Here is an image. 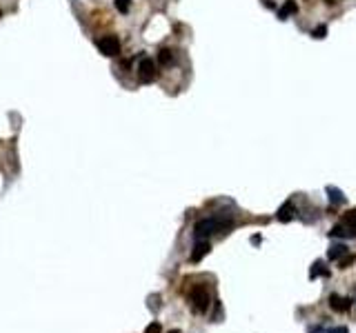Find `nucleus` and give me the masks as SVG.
Returning a JSON list of instances; mask_svg holds the SVG:
<instances>
[{
  "label": "nucleus",
  "instance_id": "f257e3e1",
  "mask_svg": "<svg viewBox=\"0 0 356 333\" xmlns=\"http://www.w3.org/2000/svg\"><path fill=\"white\" fill-rule=\"evenodd\" d=\"M230 227H232V220H227V218H205V220H198L196 222V227H194L196 240L212 236V233L227 231Z\"/></svg>",
  "mask_w": 356,
  "mask_h": 333
},
{
  "label": "nucleus",
  "instance_id": "f03ea898",
  "mask_svg": "<svg viewBox=\"0 0 356 333\" xmlns=\"http://www.w3.org/2000/svg\"><path fill=\"white\" fill-rule=\"evenodd\" d=\"M190 302L196 313H205L207 307H210V293H207V289L202 285H196L190 293Z\"/></svg>",
  "mask_w": 356,
  "mask_h": 333
},
{
  "label": "nucleus",
  "instance_id": "7ed1b4c3",
  "mask_svg": "<svg viewBox=\"0 0 356 333\" xmlns=\"http://www.w3.org/2000/svg\"><path fill=\"white\" fill-rule=\"evenodd\" d=\"M96 47H98V51H100L102 56H107V58H116L118 53H120V40H118V36H102V38H98Z\"/></svg>",
  "mask_w": 356,
  "mask_h": 333
},
{
  "label": "nucleus",
  "instance_id": "20e7f679",
  "mask_svg": "<svg viewBox=\"0 0 356 333\" xmlns=\"http://www.w3.org/2000/svg\"><path fill=\"white\" fill-rule=\"evenodd\" d=\"M156 76H158L156 62L150 60V58H142L140 64H138V80H140L142 84H150V82L156 80Z\"/></svg>",
  "mask_w": 356,
  "mask_h": 333
},
{
  "label": "nucleus",
  "instance_id": "39448f33",
  "mask_svg": "<svg viewBox=\"0 0 356 333\" xmlns=\"http://www.w3.org/2000/svg\"><path fill=\"white\" fill-rule=\"evenodd\" d=\"M276 218H278L280 222H290V220H294L296 218V207H294V202H283V207L276 211Z\"/></svg>",
  "mask_w": 356,
  "mask_h": 333
},
{
  "label": "nucleus",
  "instance_id": "423d86ee",
  "mask_svg": "<svg viewBox=\"0 0 356 333\" xmlns=\"http://www.w3.org/2000/svg\"><path fill=\"white\" fill-rule=\"evenodd\" d=\"M330 307H332L334 311H348L350 307H352V300L350 298H340V296H336V293H332L330 296Z\"/></svg>",
  "mask_w": 356,
  "mask_h": 333
},
{
  "label": "nucleus",
  "instance_id": "0eeeda50",
  "mask_svg": "<svg viewBox=\"0 0 356 333\" xmlns=\"http://www.w3.org/2000/svg\"><path fill=\"white\" fill-rule=\"evenodd\" d=\"M210 251H212V245H210V242H205V240L200 242V240H198V245L194 247V253H192V262H200Z\"/></svg>",
  "mask_w": 356,
  "mask_h": 333
},
{
  "label": "nucleus",
  "instance_id": "6e6552de",
  "mask_svg": "<svg viewBox=\"0 0 356 333\" xmlns=\"http://www.w3.org/2000/svg\"><path fill=\"white\" fill-rule=\"evenodd\" d=\"M294 13H298V4H296V0H288V2L278 9V18H280V20H288V18L294 16Z\"/></svg>",
  "mask_w": 356,
  "mask_h": 333
},
{
  "label": "nucleus",
  "instance_id": "1a4fd4ad",
  "mask_svg": "<svg viewBox=\"0 0 356 333\" xmlns=\"http://www.w3.org/2000/svg\"><path fill=\"white\" fill-rule=\"evenodd\" d=\"M348 253H350L348 245H345V242H338V245H332V247H330L328 258H330V260H340V258L348 256Z\"/></svg>",
  "mask_w": 356,
  "mask_h": 333
},
{
  "label": "nucleus",
  "instance_id": "9d476101",
  "mask_svg": "<svg viewBox=\"0 0 356 333\" xmlns=\"http://www.w3.org/2000/svg\"><path fill=\"white\" fill-rule=\"evenodd\" d=\"M340 225H345V227H348V229L356 236V209H350V211L345 213V216H343V222H340Z\"/></svg>",
  "mask_w": 356,
  "mask_h": 333
},
{
  "label": "nucleus",
  "instance_id": "9b49d317",
  "mask_svg": "<svg viewBox=\"0 0 356 333\" xmlns=\"http://www.w3.org/2000/svg\"><path fill=\"white\" fill-rule=\"evenodd\" d=\"M325 191L330 193V200H332V205H343V202H345V196H343V191H340V189H336V187L330 185Z\"/></svg>",
  "mask_w": 356,
  "mask_h": 333
},
{
  "label": "nucleus",
  "instance_id": "f8f14e48",
  "mask_svg": "<svg viewBox=\"0 0 356 333\" xmlns=\"http://www.w3.org/2000/svg\"><path fill=\"white\" fill-rule=\"evenodd\" d=\"M330 236H332V238H354V233L350 231L345 225H336L334 229L330 231Z\"/></svg>",
  "mask_w": 356,
  "mask_h": 333
},
{
  "label": "nucleus",
  "instance_id": "ddd939ff",
  "mask_svg": "<svg viewBox=\"0 0 356 333\" xmlns=\"http://www.w3.org/2000/svg\"><path fill=\"white\" fill-rule=\"evenodd\" d=\"M158 62H160L162 67H170V64L174 62V53H172L170 49H160V51H158Z\"/></svg>",
  "mask_w": 356,
  "mask_h": 333
},
{
  "label": "nucleus",
  "instance_id": "4468645a",
  "mask_svg": "<svg viewBox=\"0 0 356 333\" xmlns=\"http://www.w3.org/2000/svg\"><path fill=\"white\" fill-rule=\"evenodd\" d=\"M312 278H318V276H328V269L323 267V262L320 260H316L314 262V267H312V273H310Z\"/></svg>",
  "mask_w": 356,
  "mask_h": 333
},
{
  "label": "nucleus",
  "instance_id": "2eb2a0df",
  "mask_svg": "<svg viewBox=\"0 0 356 333\" xmlns=\"http://www.w3.org/2000/svg\"><path fill=\"white\" fill-rule=\"evenodd\" d=\"M354 260H356V256H352V253H348V256H343V258L338 260V267H340V269H348L350 265H354Z\"/></svg>",
  "mask_w": 356,
  "mask_h": 333
},
{
  "label": "nucleus",
  "instance_id": "dca6fc26",
  "mask_svg": "<svg viewBox=\"0 0 356 333\" xmlns=\"http://www.w3.org/2000/svg\"><path fill=\"white\" fill-rule=\"evenodd\" d=\"M312 36H314L316 40H323V38L328 36V27H325V24H318V27H316L314 31H312Z\"/></svg>",
  "mask_w": 356,
  "mask_h": 333
},
{
  "label": "nucleus",
  "instance_id": "f3484780",
  "mask_svg": "<svg viewBox=\"0 0 356 333\" xmlns=\"http://www.w3.org/2000/svg\"><path fill=\"white\" fill-rule=\"evenodd\" d=\"M114 4H116V9L120 13H127V11H130V7H132V0H116Z\"/></svg>",
  "mask_w": 356,
  "mask_h": 333
},
{
  "label": "nucleus",
  "instance_id": "a211bd4d",
  "mask_svg": "<svg viewBox=\"0 0 356 333\" xmlns=\"http://www.w3.org/2000/svg\"><path fill=\"white\" fill-rule=\"evenodd\" d=\"M145 333H162V325L160 322H152V325L145 329Z\"/></svg>",
  "mask_w": 356,
  "mask_h": 333
},
{
  "label": "nucleus",
  "instance_id": "6ab92c4d",
  "mask_svg": "<svg viewBox=\"0 0 356 333\" xmlns=\"http://www.w3.org/2000/svg\"><path fill=\"white\" fill-rule=\"evenodd\" d=\"M328 333H350L348 327H334V329H330Z\"/></svg>",
  "mask_w": 356,
  "mask_h": 333
},
{
  "label": "nucleus",
  "instance_id": "aec40b11",
  "mask_svg": "<svg viewBox=\"0 0 356 333\" xmlns=\"http://www.w3.org/2000/svg\"><path fill=\"white\" fill-rule=\"evenodd\" d=\"M312 333H325L323 329H314V331H312Z\"/></svg>",
  "mask_w": 356,
  "mask_h": 333
}]
</instances>
